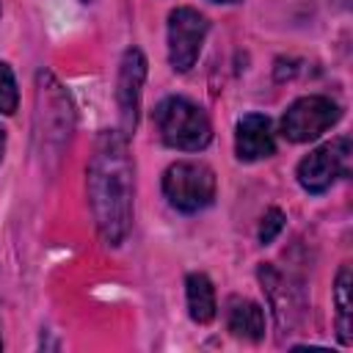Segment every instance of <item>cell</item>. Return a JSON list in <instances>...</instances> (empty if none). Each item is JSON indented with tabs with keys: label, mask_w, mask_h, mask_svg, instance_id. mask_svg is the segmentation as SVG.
<instances>
[{
	"label": "cell",
	"mask_w": 353,
	"mask_h": 353,
	"mask_svg": "<svg viewBox=\"0 0 353 353\" xmlns=\"http://www.w3.org/2000/svg\"><path fill=\"white\" fill-rule=\"evenodd\" d=\"M132 160L127 149V135L121 130H105L94 146L88 163V201L108 245H119L132 223Z\"/></svg>",
	"instance_id": "cell-1"
},
{
	"label": "cell",
	"mask_w": 353,
	"mask_h": 353,
	"mask_svg": "<svg viewBox=\"0 0 353 353\" xmlns=\"http://www.w3.org/2000/svg\"><path fill=\"white\" fill-rule=\"evenodd\" d=\"M154 124L163 143L179 152H199L212 141L207 113L185 97H165L154 108Z\"/></svg>",
	"instance_id": "cell-2"
},
{
	"label": "cell",
	"mask_w": 353,
	"mask_h": 353,
	"mask_svg": "<svg viewBox=\"0 0 353 353\" xmlns=\"http://www.w3.org/2000/svg\"><path fill=\"white\" fill-rule=\"evenodd\" d=\"M163 193L179 212H199L215 199V174L199 160H179L163 174Z\"/></svg>",
	"instance_id": "cell-3"
},
{
	"label": "cell",
	"mask_w": 353,
	"mask_h": 353,
	"mask_svg": "<svg viewBox=\"0 0 353 353\" xmlns=\"http://www.w3.org/2000/svg\"><path fill=\"white\" fill-rule=\"evenodd\" d=\"M339 116H342V110L334 99L320 97V94H309V97L295 99L284 110L281 135L292 143H306V141H314L328 127H334L339 121Z\"/></svg>",
	"instance_id": "cell-4"
},
{
	"label": "cell",
	"mask_w": 353,
	"mask_h": 353,
	"mask_svg": "<svg viewBox=\"0 0 353 353\" xmlns=\"http://www.w3.org/2000/svg\"><path fill=\"white\" fill-rule=\"evenodd\" d=\"M347 171H350V141L342 135L317 146L298 163V182L306 193L317 196L325 193Z\"/></svg>",
	"instance_id": "cell-5"
},
{
	"label": "cell",
	"mask_w": 353,
	"mask_h": 353,
	"mask_svg": "<svg viewBox=\"0 0 353 353\" xmlns=\"http://www.w3.org/2000/svg\"><path fill=\"white\" fill-rule=\"evenodd\" d=\"M207 28V17L190 6H179L168 14V61L176 72H188L196 63Z\"/></svg>",
	"instance_id": "cell-6"
},
{
	"label": "cell",
	"mask_w": 353,
	"mask_h": 353,
	"mask_svg": "<svg viewBox=\"0 0 353 353\" xmlns=\"http://www.w3.org/2000/svg\"><path fill=\"white\" fill-rule=\"evenodd\" d=\"M146 77V58L138 47H130L119 63V80H116V102L121 116V132L130 138V132L138 124L141 110V88Z\"/></svg>",
	"instance_id": "cell-7"
},
{
	"label": "cell",
	"mask_w": 353,
	"mask_h": 353,
	"mask_svg": "<svg viewBox=\"0 0 353 353\" xmlns=\"http://www.w3.org/2000/svg\"><path fill=\"white\" fill-rule=\"evenodd\" d=\"M234 152H237V157L245 160V163L270 157V154L276 152V138H273L270 119L262 116V113H245V116L237 121Z\"/></svg>",
	"instance_id": "cell-8"
},
{
	"label": "cell",
	"mask_w": 353,
	"mask_h": 353,
	"mask_svg": "<svg viewBox=\"0 0 353 353\" xmlns=\"http://www.w3.org/2000/svg\"><path fill=\"white\" fill-rule=\"evenodd\" d=\"M226 325L234 336H243V339H262L265 336V312L259 303L254 301H245V298H234L229 303V314H226Z\"/></svg>",
	"instance_id": "cell-9"
},
{
	"label": "cell",
	"mask_w": 353,
	"mask_h": 353,
	"mask_svg": "<svg viewBox=\"0 0 353 353\" xmlns=\"http://www.w3.org/2000/svg\"><path fill=\"white\" fill-rule=\"evenodd\" d=\"M188 312L196 323H210L215 317V287L204 273H190L188 281Z\"/></svg>",
	"instance_id": "cell-10"
},
{
	"label": "cell",
	"mask_w": 353,
	"mask_h": 353,
	"mask_svg": "<svg viewBox=\"0 0 353 353\" xmlns=\"http://www.w3.org/2000/svg\"><path fill=\"white\" fill-rule=\"evenodd\" d=\"M334 301H336V331H339V342L350 345V328H353V303H350V265H342L336 273V287H334Z\"/></svg>",
	"instance_id": "cell-11"
},
{
	"label": "cell",
	"mask_w": 353,
	"mask_h": 353,
	"mask_svg": "<svg viewBox=\"0 0 353 353\" xmlns=\"http://www.w3.org/2000/svg\"><path fill=\"white\" fill-rule=\"evenodd\" d=\"M19 102V91H17V80L8 63L0 61V113H14Z\"/></svg>",
	"instance_id": "cell-12"
},
{
	"label": "cell",
	"mask_w": 353,
	"mask_h": 353,
	"mask_svg": "<svg viewBox=\"0 0 353 353\" xmlns=\"http://www.w3.org/2000/svg\"><path fill=\"white\" fill-rule=\"evenodd\" d=\"M284 229V212L281 210H268L265 212V218H262V223H259V243H273L276 240V234Z\"/></svg>",
	"instance_id": "cell-13"
},
{
	"label": "cell",
	"mask_w": 353,
	"mask_h": 353,
	"mask_svg": "<svg viewBox=\"0 0 353 353\" xmlns=\"http://www.w3.org/2000/svg\"><path fill=\"white\" fill-rule=\"evenodd\" d=\"M3 152H6V130L0 127V160H3Z\"/></svg>",
	"instance_id": "cell-14"
},
{
	"label": "cell",
	"mask_w": 353,
	"mask_h": 353,
	"mask_svg": "<svg viewBox=\"0 0 353 353\" xmlns=\"http://www.w3.org/2000/svg\"><path fill=\"white\" fill-rule=\"evenodd\" d=\"M215 3H234V0H215Z\"/></svg>",
	"instance_id": "cell-15"
},
{
	"label": "cell",
	"mask_w": 353,
	"mask_h": 353,
	"mask_svg": "<svg viewBox=\"0 0 353 353\" xmlns=\"http://www.w3.org/2000/svg\"><path fill=\"white\" fill-rule=\"evenodd\" d=\"M0 345H3V339H0Z\"/></svg>",
	"instance_id": "cell-16"
},
{
	"label": "cell",
	"mask_w": 353,
	"mask_h": 353,
	"mask_svg": "<svg viewBox=\"0 0 353 353\" xmlns=\"http://www.w3.org/2000/svg\"><path fill=\"white\" fill-rule=\"evenodd\" d=\"M85 3H88V0H85Z\"/></svg>",
	"instance_id": "cell-17"
}]
</instances>
